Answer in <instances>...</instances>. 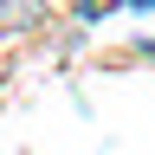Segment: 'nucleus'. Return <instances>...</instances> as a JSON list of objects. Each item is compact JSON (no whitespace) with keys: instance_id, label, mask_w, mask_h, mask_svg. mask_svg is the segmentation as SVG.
Wrapping results in <instances>:
<instances>
[{"instance_id":"nucleus-2","label":"nucleus","mask_w":155,"mask_h":155,"mask_svg":"<svg viewBox=\"0 0 155 155\" xmlns=\"http://www.w3.org/2000/svg\"><path fill=\"white\" fill-rule=\"evenodd\" d=\"M116 0H78V19H97V13H110Z\"/></svg>"},{"instance_id":"nucleus-1","label":"nucleus","mask_w":155,"mask_h":155,"mask_svg":"<svg viewBox=\"0 0 155 155\" xmlns=\"http://www.w3.org/2000/svg\"><path fill=\"white\" fill-rule=\"evenodd\" d=\"M45 7H52V0H0V32H26V26H39Z\"/></svg>"}]
</instances>
